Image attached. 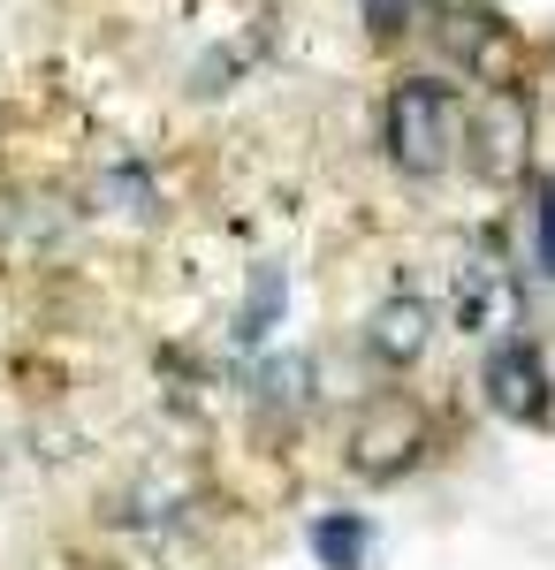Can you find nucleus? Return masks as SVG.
Instances as JSON below:
<instances>
[{
  "instance_id": "7",
  "label": "nucleus",
  "mask_w": 555,
  "mask_h": 570,
  "mask_svg": "<svg viewBox=\"0 0 555 570\" xmlns=\"http://www.w3.org/2000/svg\"><path fill=\"white\" fill-rule=\"evenodd\" d=\"M274 320H282V274L266 266V274L252 282V297H244V312H236V343H244V351L266 343V335H274Z\"/></svg>"
},
{
  "instance_id": "1",
  "label": "nucleus",
  "mask_w": 555,
  "mask_h": 570,
  "mask_svg": "<svg viewBox=\"0 0 555 570\" xmlns=\"http://www.w3.org/2000/svg\"><path fill=\"white\" fill-rule=\"evenodd\" d=\"M465 137H471V115H465V99L441 85V77H403V85L388 91L381 145H388V160H396L411 183L449 176V168L465 160Z\"/></svg>"
},
{
  "instance_id": "4",
  "label": "nucleus",
  "mask_w": 555,
  "mask_h": 570,
  "mask_svg": "<svg viewBox=\"0 0 555 570\" xmlns=\"http://www.w3.org/2000/svg\"><path fill=\"white\" fill-rule=\"evenodd\" d=\"M471 153H479V168L495 183H510L517 168H525V107H517L510 91H495L479 115H471V137H465Z\"/></svg>"
},
{
  "instance_id": "3",
  "label": "nucleus",
  "mask_w": 555,
  "mask_h": 570,
  "mask_svg": "<svg viewBox=\"0 0 555 570\" xmlns=\"http://www.w3.org/2000/svg\"><path fill=\"white\" fill-rule=\"evenodd\" d=\"M479 389H487V403H495L510 426H548V411H555V373H548V357L533 351L525 335H510V343H487Z\"/></svg>"
},
{
  "instance_id": "5",
  "label": "nucleus",
  "mask_w": 555,
  "mask_h": 570,
  "mask_svg": "<svg viewBox=\"0 0 555 570\" xmlns=\"http://www.w3.org/2000/svg\"><path fill=\"white\" fill-rule=\"evenodd\" d=\"M434 343V312L419 297H388L373 320H366V351L381 357V365H419Z\"/></svg>"
},
{
  "instance_id": "2",
  "label": "nucleus",
  "mask_w": 555,
  "mask_h": 570,
  "mask_svg": "<svg viewBox=\"0 0 555 570\" xmlns=\"http://www.w3.org/2000/svg\"><path fill=\"white\" fill-rule=\"evenodd\" d=\"M457 327H465L471 343H510L517 327H525V282L487 244L465 252V266H457Z\"/></svg>"
},
{
  "instance_id": "6",
  "label": "nucleus",
  "mask_w": 555,
  "mask_h": 570,
  "mask_svg": "<svg viewBox=\"0 0 555 570\" xmlns=\"http://www.w3.org/2000/svg\"><path fill=\"white\" fill-rule=\"evenodd\" d=\"M312 556L320 570H366V548H373V525L358 518V510H335V518H312Z\"/></svg>"
},
{
  "instance_id": "8",
  "label": "nucleus",
  "mask_w": 555,
  "mask_h": 570,
  "mask_svg": "<svg viewBox=\"0 0 555 570\" xmlns=\"http://www.w3.org/2000/svg\"><path fill=\"white\" fill-rule=\"evenodd\" d=\"M525 228H533V266H541V282H555V176L533 183V214H525Z\"/></svg>"
}]
</instances>
